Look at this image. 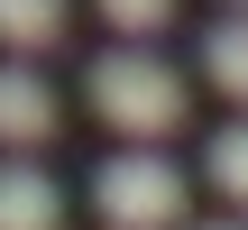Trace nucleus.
I'll use <instances>...</instances> for the list:
<instances>
[{
	"label": "nucleus",
	"instance_id": "1a4fd4ad",
	"mask_svg": "<svg viewBox=\"0 0 248 230\" xmlns=\"http://www.w3.org/2000/svg\"><path fill=\"white\" fill-rule=\"evenodd\" d=\"M202 230H248V221H202Z\"/></svg>",
	"mask_w": 248,
	"mask_h": 230
},
{
	"label": "nucleus",
	"instance_id": "f03ea898",
	"mask_svg": "<svg viewBox=\"0 0 248 230\" xmlns=\"http://www.w3.org/2000/svg\"><path fill=\"white\" fill-rule=\"evenodd\" d=\"M92 203H101V221H110V230H175L193 194H184V175H175L166 157L129 148V157H110V166L92 175Z\"/></svg>",
	"mask_w": 248,
	"mask_h": 230
},
{
	"label": "nucleus",
	"instance_id": "7ed1b4c3",
	"mask_svg": "<svg viewBox=\"0 0 248 230\" xmlns=\"http://www.w3.org/2000/svg\"><path fill=\"white\" fill-rule=\"evenodd\" d=\"M64 129V111H55V92H46V74H28L18 55L0 65V148H46Z\"/></svg>",
	"mask_w": 248,
	"mask_h": 230
},
{
	"label": "nucleus",
	"instance_id": "6e6552de",
	"mask_svg": "<svg viewBox=\"0 0 248 230\" xmlns=\"http://www.w3.org/2000/svg\"><path fill=\"white\" fill-rule=\"evenodd\" d=\"M101 18L120 37H156V28H175V0H101Z\"/></svg>",
	"mask_w": 248,
	"mask_h": 230
},
{
	"label": "nucleus",
	"instance_id": "423d86ee",
	"mask_svg": "<svg viewBox=\"0 0 248 230\" xmlns=\"http://www.w3.org/2000/svg\"><path fill=\"white\" fill-rule=\"evenodd\" d=\"M64 37V0H0V46L9 55H46Z\"/></svg>",
	"mask_w": 248,
	"mask_h": 230
},
{
	"label": "nucleus",
	"instance_id": "39448f33",
	"mask_svg": "<svg viewBox=\"0 0 248 230\" xmlns=\"http://www.w3.org/2000/svg\"><path fill=\"white\" fill-rule=\"evenodd\" d=\"M202 74H212V92H230L248 111V9H230V18L202 28Z\"/></svg>",
	"mask_w": 248,
	"mask_h": 230
},
{
	"label": "nucleus",
	"instance_id": "9d476101",
	"mask_svg": "<svg viewBox=\"0 0 248 230\" xmlns=\"http://www.w3.org/2000/svg\"><path fill=\"white\" fill-rule=\"evenodd\" d=\"M230 9H248V0H230Z\"/></svg>",
	"mask_w": 248,
	"mask_h": 230
},
{
	"label": "nucleus",
	"instance_id": "20e7f679",
	"mask_svg": "<svg viewBox=\"0 0 248 230\" xmlns=\"http://www.w3.org/2000/svg\"><path fill=\"white\" fill-rule=\"evenodd\" d=\"M55 221H64L55 175L28 166V157H9V166H0V230H55Z\"/></svg>",
	"mask_w": 248,
	"mask_h": 230
},
{
	"label": "nucleus",
	"instance_id": "0eeeda50",
	"mask_svg": "<svg viewBox=\"0 0 248 230\" xmlns=\"http://www.w3.org/2000/svg\"><path fill=\"white\" fill-rule=\"evenodd\" d=\"M202 166H212V184H221V194L248 212V111L221 129V138H212V157H202Z\"/></svg>",
	"mask_w": 248,
	"mask_h": 230
},
{
	"label": "nucleus",
	"instance_id": "f257e3e1",
	"mask_svg": "<svg viewBox=\"0 0 248 230\" xmlns=\"http://www.w3.org/2000/svg\"><path fill=\"white\" fill-rule=\"evenodd\" d=\"M92 111H101L120 138H166V129H184L193 92H184V74H175L166 55L110 46V55H92Z\"/></svg>",
	"mask_w": 248,
	"mask_h": 230
}]
</instances>
